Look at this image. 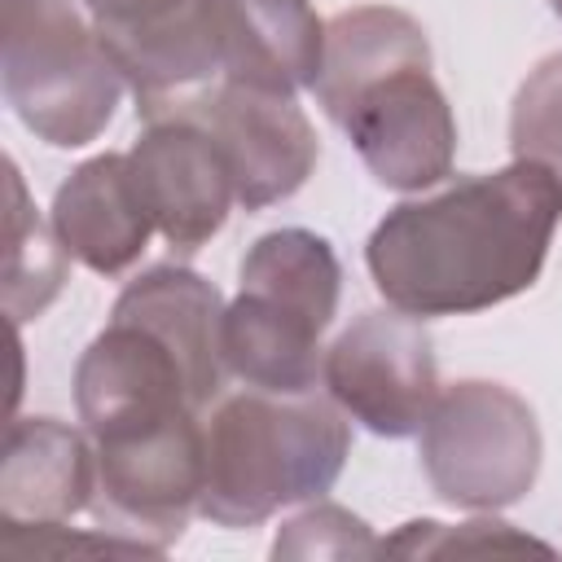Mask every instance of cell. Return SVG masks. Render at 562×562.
Masks as SVG:
<instances>
[{
	"label": "cell",
	"mask_w": 562,
	"mask_h": 562,
	"mask_svg": "<svg viewBox=\"0 0 562 562\" xmlns=\"http://www.w3.org/2000/svg\"><path fill=\"white\" fill-rule=\"evenodd\" d=\"M558 220L562 180L544 162L514 158L386 211L364 263L391 307L422 321L465 316L536 285Z\"/></svg>",
	"instance_id": "cell-1"
},
{
	"label": "cell",
	"mask_w": 562,
	"mask_h": 562,
	"mask_svg": "<svg viewBox=\"0 0 562 562\" xmlns=\"http://www.w3.org/2000/svg\"><path fill=\"white\" fill-rule=\"evenodd\" d=\"M312 92L378 184L413 193L452 176L457 119L430 75V44L413 13L391 4L334 13Z\"/></svg>",
	"instance_id": "cell-2"
},
{
	"label": "cell",
	"mask_w": 562,
	"mask_h": 562,
	"mask_svg": "<svg viewBox=\"0 0 562 562\" xmlns=\"http://www.w3.org/2000/svg\"><path fill=\"white\" fill-rule=\"evenodd\" d=\"M351 430L334 400L241 391L206 422L198 514L215 527H255L285 505L321 501L347 465Z\"/></svg>",
	"instance_id": "cell-3"
},
{
	"label": "cell",
	"mask_w": 562,
	"mask_h": 562,
	"mask_svg": "<svg viewBox=\"0 0 562 562\" xmlns=\"http://www.w3.org/2000/svg\"><path fill=\"white\" fill-rule=\"evenodd\" d=\"M0 83L22 127L53 149L97 140L127 88L75 0H4Z\"/></svg>",
	"instance_id": "cell-4"
},
{
	"label": "cell",
	"mask_w": 562,
	"mask_h": 562,
	"mask_svg": "<svg viewBox=\"0 0 562 562\" xmlns=\"http://www.w3.org/2000/svg\"><path fill=\"white\" fill-rule=\"evenodd\" d=\"M422 470L443 505L492 514L518 505L540 474V426L522 395L465 378L439 386L422 422Z\"/></svg>",
	"instance_id": "cell-5"
},
{
	"label": "cell",
	"mask_w": 562,
	"mask_h": 562,
	"mask_svg": "<svg viewBox=\"0 0 562 562\" xmlns=\"http://www.w3.org/2000/svg\"><path fill=\"white\" fill-rule=\"evenodd\" d=\"M206 479V426L198 413H176L149 430L97 443L92 509L101 531H114L145 553H167L198 509Z\"/></svg>",
	"instance_id": "cell-6"
},
{
	"label": "cell",
	"mask_w": 562,
	"mask_h": 562,
	"mask_svg": "<svg viewBox=\"0 0 562 562\" xmlns=\"http://www.w3.org/2000/svg\"><path fill=\"white\" fill-rule=\"evenodd\" d=\"M321 382L329 400L373 435H417L439 395L435 351L422 316L400 307L360 312L329 347Z\"/></svg>",
	"instance_id": "cell-7"
},
{
	"label": "cell",
	"mask_w": 562,
	"mask_h": 562,
	"mask_svg": "<svg viewBox=\"0 0 562 562\" xmlns=\"http://www.w3.org/2000/svg\"><path fill=\"white\" fill-rule=\"evenodd\" d=\"M162 114L198 119L215 136V145L224 149V158L233 167L237 206H246V211H263L272 202H285L290 193H299L321 154L307 114L285 92H263V88L215 79L206 88L176 97L154 119H162Z\"/></svg>",
	"instance_id": "cell-8"
},
{
	"label": "cell",
	"mask_w": 562,
	"mask_h": 562,
	"mask_svg": "<svg viewBox=\"0 0 562 562\" xmlns=\"http://www.w3.org/2000/svg\"><path fill=\"white\" fill-rule=\"evenodd\" d=\"M75 408L92 443L149 430L176 413H198L176 351L145 325L110 316L75 364Z\"/></svg>",
	"instance_id": "cell-9"
},
{
	"label": "cell",
	"mask_w": 562,
	"mask_h": 562,
	"mask_svg": "<svg viewBox=\"0 0 562 562\" xmlns=\"http://www.w3.org/2000/svg\"><path fill=\"white\" fill-rule=\"evenodd\" d=\"M127 162L171 250L193 255L224 228L228 206L237 202V184L224 149L198 119H145Z\"/></svg>",
	"instance_id": "cell-10"
},
{
	"label": "cell",
	"mask_w": 562,
	"mask_h": 562,
	"mask_svg": "<svg viewBox=\"0 0 562 562\" xmlns=\"http://www.w3.org/2000/svg\"><path fill=\"white\" fill-rule=\"evenodd\" d=\"M220 79L285 92L312 88L325 57V22L307 0H202Z\"/></svg>",
	"instance_id": "cell-11"
},
{
	"label": "cell",
	"mask_w": 562,
	"mask_h": 562,
	"mask_svg": "<svg viewBox=\"0 0 562 562\" xmlns=\"http://www.w3.org/2000/svg\"><path fill=\"white\" fill-rule=\"evenodd\" d=\"M53 233L75 263L101 277H119L140 259L158 224L127 154H97L57 184Z\"/></svg>",
	"instance_id": "cell-12"
},
{
	"label": "cell",
	"mask_w": 562,
	"mask_h": 562,
	"mask_svg": "<svg viewBox=\"0 0 562 562\" xmlns=\"http://www.w3.org/2000/svg\"><path fill=\"white\" fill-rule=\"evenodd\" d=\"M110 316L154 329L176 351L198 413L220 395V382L228 373L224 347H220L224 299L206 277H198L193 268H180V263H154L136 281H127V290L114 299Z\"/></svg>",
	"instance_id": "cell-13"
},
{
	"label": "cell",
	"mask_w": 562,
	"mask_h": 562,
	"mask_svg": "<svg viewBox=\"0 0 562 562\" xmlns=\"http://www.w3.org/2000/svg\"><path fill=\"white\" fill-rule=\"evenodd\" d=\"M57 417H18L0 461V522H70L97 492V443Z\"/></svg>",
	"instance_id": "cell-14"
},
{
	"label": "cell",
	"mask_w": 562,
	"mask_h": 562,
	"mask_svg": "<svg viewBox=\"0 0 562 562\" xmlns=\"http://www.w3.org/2000/svg\"><path fill=\"white\" fill-rule=\"evenodd\" d=\"M321 334L325 325H316L312 316L268 294L237 290V299L224 307L220 329L224 369L268 395H307L316 391V378L325 369Z\"/></svg>",
	"instance_id": "cell-15"
},
{
	"label": "cell",
	"mask_w": 562,
	"mask_h": 562,
	"mask_svg": "<svg viewBox=\"0 0 562 562\" xmlns=\"http://www.w3.org/2000/svg\"><path fill=\"white\" fill-rule=\"evenodd\" d=\"M241 290L268 294L329 329L338 312V255L312 228H272L241 255Z\"/></svg>",
	"instance_id": "cell-16"
},
{
	"label": "cell",
	"mask_w": 562,
	"mask_h": 562,
	"mask_svg": "<svg viewBox=\"0 0 562 562\" xmlns=\"http://www.w3.org/2000/svg\"><path fill=\"white\" fill-rule=\"evenodd\" d=\"M4 189H9V220H4V312L13 316V325L40 316L66 281V246L53 233V224H44L26 198L22 171L9 158L4 162Z\"/></svg>",
	"instance_id": "cell-17"
},
{
	"label": "cell",
	"mask_w": 562,
	"mask_h": 562,
	"mask_svg": "<svg viewBox=\"0 0 562 562\" xmlns=\"http://www.w3.org/2000/svg\"><path fill=\"white\" fill-rule=\"evenodd\" d=\"M509 149L514 158L544 162L562 180V53L522 79L509 110Z\"/></svg>",
	"instance_id": "cell-18"
},
{
	"label": "cell",
	"mask_w": 562,
	"mask_h": 562,
	"mask_svg": "<svg viewBox=\"0 0 562 562\" xmlns=\"http://www.w3.org/2000/svg\"><path fill=\"white\" fill-rule=\"evenodd\" d=\"M382 540L369 531L364 518H356L342 505H307L303 514H294L290 522H281L277 540H272V558H294V562H312V558H378Z\"/></svg>",
	"instance_id": "cell-19"
},
{
	"label": "cell",
	"mask_w": 562,
	"mask_h": 562,
	"mask_svg": "<svg viewBox=\"0 0 562 562\" xmlns=\"http://www.w3.org/2000/svg\"><path fill=\"white\" fill-rule=\"evenodd\" d=\"M382 553H404V558H448V553H549L544 540L514 531L509 522L496 518H474L461 527H443L435 518L404 522L391 540H382Z\"/></svg>",
	"instance_id": "cell-20"
},
{
	"label": "cell",
	"mask_w": 562,
	"mask_h": 562,
	"mask_svg": "<svg viewBox=\"0 0 562 562\" xmlns=\"http://www.w3.org/2000/svg\"><path fill=\"white\" fill-rule=\"evenodd\" d=\"M189 4L193 0H83V9H88V18L97 22L101 35H127V31L158 26V22L176 18Z\"/></svg>",
	"instance_id": "cell-21"
},
{
	"label": "cell",
	"mask_w": 562,
	"mask_h": 562,
	"mask_svg": "<svg viewBox=\"0 0 562 562\" xmlns=\"http://www.w3.org/2000/svg\"><path fill=\"white\" fill-rule=\"evenodd\" d=\"M549 4H553V13H558V18H562V0H549Z\"/></svg>",
	"instance_id": "cell-22"
}]
</instances>
